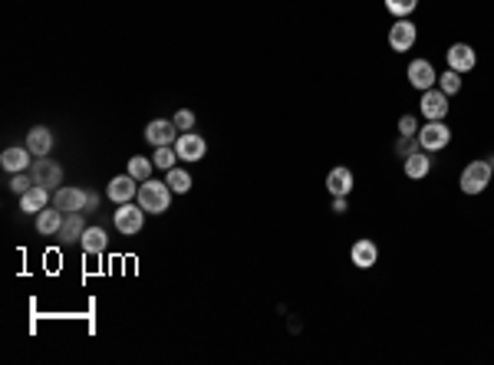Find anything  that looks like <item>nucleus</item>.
Listing matches in <instances>:
<instances>
[{"mask_svg": "<svg viewBox=\"0 0 494 365\" xmlns=\"http://www.w3.org/2000/svg\"><path fill=\"white\" fill-rule=\"evenodd\" d=\"M168 187L175 191V195H188L191 191V175H188L185 168H168Z\"/></svg>", "mask_w": 494, "mask_h": 365, "instance_id": "obj_24", "label": "nucleus"}, {"mask_svg": "<svg viewBox=\"0 0 494 365\" xmlns=\"http://www.w3.org/2000/svg\"><path fill=\"white\" fill-rule=\"evenodd\" d=\"M112 224H116V230H119V234L132 237V234H138V230H142V224H145V207H142V204H132V201L119 204V211L112 214Z\"/></svg>", "mask_w": 494, "mask_h": 365, "instance_id": "obj_3", "label": "nucleus"}, {"mask_svg": "<svg viewBox=\"0 0 494 365\" xmlns=\"http://www.w3.org/2000/svg\"><path fill=\"white\" fill-rule=\"evenodd\" d=\"M145 138H148V145H155V148L175 145L178 142V125H175L171 119H152L148 122V128H145Z\"/></svg>", "mask_w": 494, "mask_h": 365, "instance_id": "obj_7", "label": "nucleus"}, {"mask_svg": "<svg viewBox=\"0 0 494 365\" xmlns=\"http://www.w3.org/2000/svg\"><path fill=\"white\" fill-rule=\"evenodd\" d=\"M0 165H4V171H10V175H20V171H30V165H34V152L30 148H4V155H0Z\"/></svg>", "mask_w": 494, "mask_h": 365, "instance_id": "obj_14", "label": "nucleus"}, {"mask_svg": "<svg viewBox=\"0 0 494 365\" xmlns=\"http://www.w3.org/2000/svg\"><path fill=\"white\" fill-rule=\"evenodd\" d=\"M399 135H405V138H415L418 135L415 115H402V119H399Z\"/></svg>", "mask_w": 494, "mask_h": 365, "instance_id": "obj_31", "label": "nucleus"}, {"mask_svg": "<svg viewBox=\"0 0 494 365\" xmlns=\"http://www.w3.org/2000/svg\"><path fill=\"white\" fill-rule=\"evenodd\" d=\"M175 158H178V152H175V145H165V148H155V168H162V171H168V168H175Z\"/></svg>", "mask_w": 494, "mask_h": 365, "instance_id": "obj_26", "label": "nucleus"}, {"mask_svg": "<svg viewBox=\"0 0 494 365\" xmlns=\"http://www.w3.org/2000/svg\"><path fill=\"white\" fill-rule=\"evenodd\" d=\"M415 40H418V30H415V24H412L409 17L395 20V24L389 26V46L395 53H409L412 46H415Z\"/></svg>", "mask_w": 494, "mask_h": 365, "instance_id": "obj_5", "label": "nucleus"}, {"mask_svg": "<svg viewBox=\"0 0 494 365\" xmlns=\"http://www.w3.org/2000/svg\"><path fill=\"white\" fill-rule=\"evenodd\" d=\"M333 214H346L350 211V204H346V197H333V207H330Z\"/></svg>", "mask_w": 494, "mask_h": 365, "instance_id": "obj_32", "label": "nucleus"}, {"mask_svg": "<svg viewBox=\"0 0 494 365\" xmlns=\"http://www.w3.org/2000/svg\"><path fill=\"white\" fill-rule=\"evenodd\" d=\"M138 204L145 207V214H165L171 204L168 181H155V178L142 181V185H138Z\"/></svg>", "mask_w": 494, "mask_h": 365, "instance_id": "obj_1", "label": "nucleus"}, {"mask_svg": "<svg viewBox=\"0 0 494 365\" xmlns=\"http://www.w3.org/2000/svg\"><path fill=\"white\" fill-rule=\"evenodd\" d=\"M409 83L415 86L418 93H425V89H432V86L438 83V73H435V66L428 60H412L409 63Z\"/></svg>", "mask_w": 494, "mask_h": 365, "instance_id": "obj_13", "label": "nucleus"}, {"mask_svg": "<svg viewBox=\"0 0 494 365\" xmlns=\"http://www.w3.org/2000/svg\"><path fill=\"white\" fill-rule=\"evenodd\" d=\"M96 207H99V195H93V191H89V197H86V214H93Z\"/></svg>", "mask_w": 494, "mask_h": 365, "instance_id": "obj_33", "label": "nucleus"}, {"mask_svg": "<svg viewBox=\"0 0 494 365\" xmlns=\"http://www.w3.org/2000/svg\"><path fill=\"white\" fill-rule=\"evenodd\" d=\"M326 191L333 197H346L353 191V171L350 168H333L326 175Z\"/></svg>", "mask_w": 494, "mask_h": 365, "instance_id": "obj_19", "label": "nucleus"}, {"mask_svg": "<svg viewBox=\"0 0 494 365\" xmlns=\"http://www.w3.org/2000/svg\"><path fill=\"white\" fill-rule=\"evenodd\" d=\"M438 89H442L445 96H458L461 93V73H455V69H445L442 76H438Z\"/></svg>", "mask_w": 494, "mask_h": 365, "instance_id": "obj_25", "label": "nucleus"}, {"mask_svg": "<svg viewBox=\"0 0 494 365\" xmlns=\"http://www.w3.org/2000/svg\"><path fill=\"white\" fill-rule=\"evenodd\" d=\"M83 230H86V224H83V211L66 214V221H63V230H60L63 244H73V240H79V237H83Z\"/></svg>", "mask_w": 494, "mask_h": 365, "instance_id": "obj_22", "label": "nucleus"}, {"mask_svg": "<svg viewBox=\"0 0 494 365\" xmlns=\"http://www.w3.org/2000/svg\"><path fill=\"white\" fill-rule=\"evenodd\" d=\"M171 122H175L181 132H191V125H195V112H191V109H178Z\"/></svg>", "mask_w": 494, "mask_h": 365, "instance_id": "obj_29", "label": "nucleus"}, {"mask_svg": "<svg viewBox=\"0 0 494 365\" xmlns=\"http://www.w3.org/2000/svg\"><path fill=\"white\" fill-rule=\"evenodd\" d=\"M30 175H34V185H43V187L63 185V168L53 162L50 155H46V158H34V165H30Z\"/></svg>", "mask_w": 494, "mask_h": 365, "instance_id": "obj_6", "label": "nucleus"}, {"mask_svg": "<svg viewBox=\"0 0 494 365\" xmlns=\"http://www.w3.org/2000/svg\"><path fill=\"white\" fill-rule=\"evenodd\" d=\"M422 115H425L428 122H442L445 115H448V96H445L438 86H432V89L422 93Z\"/></svg>", "mask_w": 494, "mask_h": 365, "instance_id": "obj_9", "label": "nucleus"}, {"mask_svg": "<svg viewBox=\"0 0 494 365\" xmlns=\"http://www.w3.org/2000/svg\"><path fill=\"white\" fill-rule=\"evenodd\" d=\"M30 187H34V175H30V171H20V175L10 178V191H14V195H26Z\"/></svg>", "mask_w": 494, "mask_h": 365, "instance_id": "obj_28", "label": "nucleus"}, {"mask_svg": "<svg viewBox=\"0 0 494 365\" xmlns=\"http://www.w3.org/2000/svg\"><path fill=\"white\" fill-rule=\"evenodd\" d=\"M26 148L34 152V158H46V155L53 152V132L43 125L30 128V132H26Z\"/></svg>", "mask_w": 494, "mask_h": 365, "instance_id": "obj_18", "label": "nucleus"}, {"mask_svg": "<svg viewBox=\"0 0 494 365\" xmlns=\"http://www.w3.org/2000/svg\"><path fill=\"white\" fill-rule=\"evenodd\" d=\"M86 197H89V191H83V187H56V195H53V204L60 207L63 214H76L83 211L86 214Z\"/></svg>", "mask_w": 494, "mask_h": 365, "instance_id": "obj_10", "label": "nucleus"}, {"mask_svg": "<svg viewBox=\"0 0 494 365\" xmlns=\"http://www.w3.org/2000/svg\"><path fill=\"white\" fill-rule=\"evenodd\" d=\"M418 148H422V145H418V135H415V138H405V135H402L399 142H395V152H399L402 158H409V155L418 152Z\"/></svg>", "mask_w": 494, "mask_h": 365, "instance_id": "obj_30", "label": "nucleus"}, {"mask_svg": "<svg viewBox=\"0 0 494 365\" xmlns=\"http://www.w3.org/2000/svg\"><path fill=\"white\" fill-rule=\"evenodd\" d=\"M350 260H353V267H359V270H369V267H375V260H379V247H375L369 237H359L350 250Z\"/></svg>", "mask_w": 494, "mask_h": 365, "instance_id": "obj_15", "label": "nucleus"}, {"mask_svg": "<svg viewBox=\"0 0 494 365\" xmlns=\"http://www.w3.org/2000/svg\"><path fill=\"white\" fill-rule=\"evenodd\" d=\"M491 165L488 162H471L468 168L461 171V178H458V187L465 191V195H481L488 185H491Z\"/></svg>", "mask_w": 494, "mask_h": 365, "instance_id": "obj_2", "label": "nucleus"}, {"mask_svg": "<svg viewBox=\"0 0 494 365\" xmlns=\"http://www.w3.org/2000/svg\"><path fill=\"white\" fill-rule=\"evenodd\" d=\"M488 165H491V171H494V158H488Z\"/></svg>", "mask_w": 494, "mask_h": 365, "instance_id": "obj_34", "label": "nucleus"}, {"mask_svg": "<svg viewBox=\"0 0 494 365\" xmlns=\"http://www.w3.org/2000/svg\"><path fill=\"white\" fill-rule=\"evenodd\" d=\"M79 244H83V250L86 254H93V257H99L109 247V237H106V230L103 227H86L83 230V237H79Z\"/></svg>", "mask_w": 494, "mask_h": 365, "instance_id": "obj_20", "label": "nucleus"}, {"mask_svg": "<svg viewBox=\"0 0 494 365\" xmlns=\"http://www.w3.org/2000/svg\"><path fill=\"white\" fill-rule=\"evenodd\" d=\"M63 221H66V214H63L56 204H50V207H43V211L36 214V230H40L43 237H53V234L63 230Z\"/></svg>", "mask_w": 494, "mask_h": 365, "instance_id": "obj_16", "label": "nucleus"}, {"mask_svg": "<svg viewBox=\"0 0 494 365\" xmlns=\"http://www.w3.org/2000/svg\"><path fill=\"white\" fill-rule=\"evenodd\" d=\"M152 168H155V162L152 158H142V155H132V158H128V175H132V178L138 181V185H142V181H148L152 178Z\"/></svg>", "mask_w": 494, "mask_h": 365, "instance_id": "obj_23", "label": "nucleus"}, {"mask_svg": "<svg viewBox=\"0 0 494 365\" xmlns=\"http://www.w3.org/2000/svg\"><path fill=\"white\" fill-rule=\"evenodd\" d=\"M175 152H178V158H185V162H201L208 155V142L198 132H181L178 142H175Z\"/></svg>", "mask_w": 494, "mask_h": 365, "instance_id": "obj_8", "label": "nucleus"}, {"mask_svg": "<svg viewBox=\"0 0 494 365\" xmlns=\"http://www.w3.org/2000/svg\"><path fill=\"white\" fill-rule=\"evenodd\" d=\"M428 171H432V158H428V152H412L409 158H405V175H409L412 181H418V178H425Z\"/></svg>", "mask_w": 494, "mask_h": 365, "instance_id": "obj_21", "label": "nucleus"}, {"mask_svg": "<svg viewBox=\"0 0 494 365\" xmlns=\"http://www.w3.org/2000/svg\"><path fill=\"white\" fill-rule=\"evenodd\" d=\"M106 195H109V201L116 204H126L132 201V197H138V181L132 178V175H116V178L109 181V187H106Z\"/></svg>", "mask_w": 494, "mask_h": 365, "instance_id": "obj_12", "label": "nucleus"}, {"mask_svg": "<svg viewBox=\"0 0 494 365\" xmlns=\"http://www.w3.org/2000/svg\"><path fill=\"white\" fill-rule=\"evenodd\" d=\"M53 197H50V187L43 185H34L26 195H20V211L24 214H40L43 207H50Z\"/></svg>", "mask_w": 494, "mask_h": 365, "instance_id": "obj_17", "label": "nucleus"}, {"mask_svg": "<svg viewBox=\"0 0 494 365\" xmlns=\"http://www.w3.org/2000/svg\"><path fill=\"white\" fill-rule=\"evenodd\" d=\"M445 60H448V69H455V73H471L475 69V63H478V53L471 50L468 43H452L448 46V53H445Z\"/></svg>", "mask_w": 494, "mask_h": 365, "instance_id": "obj_11", "label": "nucleus"}, {"mask_svg": "<svg viewBox=\"0 0 494 365\" xmlns=\"http://www.w3.org/2000/svg\"><path fill=\"white\" fill-rule=\"evenodd\" d=\"M448 142H452V128L442 122H428V125L418 128V145H422V152H442V148H448Z\"/></svg>", "mask_w": 494, "mask_h": 365, "instance_id": "obj_4", "label": "nucleus"}, {"mask_svg": "<svg viewBox=\"0 0 494 365\" xmlns=\"http://www.w3.org/2000/svg\"><path fill=\"white\" fill-rule=\"evenodd\" d=\"M418 7V0H385V10H389L392 17H409L412 10Z\"/></svg>", "mask_w": 494, "mask_h": 365, "instance_id": "obj_27", "label": "nucleus"}]
</instances>
